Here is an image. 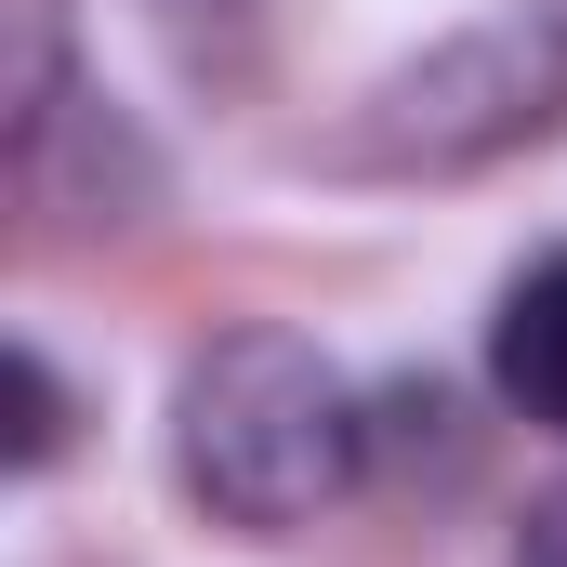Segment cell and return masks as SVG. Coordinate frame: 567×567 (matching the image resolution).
I'll use <instances>...</instances> for the list:
<instances>
[{
	"label": "cell",
	"instance_id": "cell-3",
	"mask_svg": "<svg viewBox=\"0 0 567 567\" xmlns=\"http://www.w3.org/2000/svg\"><path fill=\"white\" fill-rule=\"evenodd\" d=\"M488 383H502L515 423L567 435V251H542L528 278L502 290V317H488Z\"/></svg>",
	"mask_w": 567,
	"mask_h": 567
},
{
	"label": "cell",
	"instance_id": "cell-6",
	"mask_svg": "<svg viewBox=\"0 0 567 567\" xmlns=\"http://www.w3.org/2000/svg\"><path fill=\"white\" fill-rule=\"evenodd\" d=\"M172 13H198V0H172ZM212 13H225V0H212Z\"/></svg>",
	"mask_w": 567,
	"mask_h": 567
},
{
	"label": "cell",
	"instance_id": "cell-4",
	"mask_svg": "<svg viewBox=\"0 0 567 567\" xmlns=\"http://www.w3.org/2000/svg\"><path fill=\"white\" fill-rule=\"evenodd\" d=\"M53 449H66V383L40 343H13V475H40Z\"/></svg>",
	"mask_w": 567,
	"mask_h": 567
},
{
	"label": "cell",
	"instance_id": "cell-1",
	"mask_svg": "<svg viewBox=\"0 0 567 567\" xmlns=\"http://www.w3.org/2000/svg\"><path fill=\"white\" fill-rule=\"evenodd\" d=\"M172 462L212 502V528L278 542L370 475V410L303 330H225L172 383Z\"/></svg>",
	"mask_w": 567,
	"mask_h": 567
},
{
	"label": "cell",
	"instance_id": "cell-5",
	"mask_svg": "<svg viewBox=\"0 0 567 567\" xmlns=\"http://www.w3.org/2000/svg\"><path fill=\"white\" fill-rule=\"evenodd\" d=\"M515 567H567V488L528 502V528H515Z\"/></svg>",
	"mask_w": 567,
	"mask_h": 567
},
{
	"label": "cell",
	"instance_id": "cell-2",
	"mask_svg": "<svg viewBox=\"0 0 567 567\" xmlns=\"http://www.w3.org/2000/svg\"><path fill=\"white\" fill-rule=\"evenodd\" d=\"M555 106H567V53L555 40L542 27H475V40H449L410 80L370 93L357 158H383V172H462V158H502V145L555 133Z\"/></svg>",
	"mask_w": 567,
	"mask_h": 567
}]
</instances>
